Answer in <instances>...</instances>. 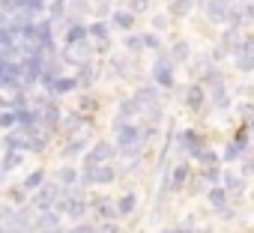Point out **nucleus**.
<instances>
[{
    "mask_svg": "<svg viewBox=\"0 0 254 233\" xmlns=\"http://www.w3.org/2000/svg\"><path fill=\"white\" fill-rule=\"evenodd\" d=\"M60 179H63V182H75L78 176H75V171H69V168H66V171L60 174Z\"/></svg>",
    "mask_w": 254,
    "mask_h": 233,
    "instance_id": "nucleus-21",
    "label": "nucleus"
},
{
    "mask_svg": "<svg viewBox=\"0 0 254 233\" xmlns=\"http://www.w3.org/2000/svg\"><path fill=\"white\" fill-rule=\"evenodd\" d=\"M84 36H87V33H84V27H78V24H75V27H69V33H66V42H69V45H75V42H81Z\"/></svg>",
    "mask_w": 254,
    "mask_h": 233,
    "instance_id": "nucleus-11",
    "label": "nucleus"
},
{
    "mask_svg": "<svg viewBox=\"0 0 254 233\" xmlns=\"http://www.w3.org/2000/svg\"><path fill=\"white\" fill-rule=\"evenodd\" d=\"M209 203L224 212V209H227V191H224V188H209Z\"/></svg>",
    "mask_w": 254,
    "mask_h": 233,
    "instance_id": "nucleus-7",
    "label": "nucleus"
},
{
    "mask_svg": "<svg viewBox=\"0 0 254 233\" xmlns=\"http://www.w3.org/2000/svg\"><path fill=\"white\" fill-rule=\"evenodd\" d=\"M144 39V48H159V36H141Z\"/></svg>",
    "mask_w": 254,
    "mask_h": 233,
    "instance_id": "nucleus-19",
    "label": "nucleus"
},
{
    "mask_svg": "<svg viewBox=\"0 0 254 233\" xmlns=\"http://www.w3.org/2000/svg\"><path fill=\"white\" fill-rule=\"evenodd\" d=\"M239 188H242V179L233 176V174H227L224 176V191H239Z\"/></svg>",
    "mask_w": 254,
    "mask_h": 233,
    "instance_id": "nucleus-12",
    "label": "nucleus"
},
{
    "mask_svg": "<svg viewBox=\"0 0 254 233\" xmlns=\"http://www.w3.org/2000/svg\"><path fill=\"white\" fill-rule=\"evenodd\" d=\"M186 105L189 108H200L203 105V87H189L186 90Z\"/></svg>",
    "mask_w": 254,
    "mask_h": 233,
    "instance_id": "nucleus-6",
    "label": "nucleus"
},
{
    "mask_svg": "<svg viewBox=\"0 0 254 233\" xmlns=\"http://www.w3.org/2000/svg\"><path fill=\"white\" fill-rule=\"evenodd\" d=\"M153 78H156L159 87H171V84H174V69H171V60H168V57H159V60H156Z\"/></svg>",
    "mask_w": 254,
    "mask_h": 233,
    "instance_id": "nucleus-1",
    "label": "nucleus"
},
{
    "mask_svg": "<svg viewBox=\"0 0 254 233\" xmlns=\"http://www.w3.org/2000/svg\"><path fill=\"white\" fill-rule=\"evenodd\" d=\"M180 147H183L186 153L197 156V159H200V156H203V150H206V147H203L200 132H183V135H180Z\"/></svg>",
    "mask_w": 254,
    "mask_h": 233,
    "instance_id": "nucleus-2",
    "label": "nucleus"
},
{
    "mask_svg": "<svg viewBox=\"0 0 254 233\" xmlns=\"http://www.w3.org/2000/svg\"><path fill=\"white\" fill-rule=\"evenodd\" d=\"M186 179H189V168H186V165H180V168L174 171V176H171V179H168L165 185H168V188H180V185H183Z\"/></svg>",
    "mask_w": 254,
    "mask_h": 233,
    "instance_id": "nucleus-8",
    "label": "nucleus"
},
{
    "mask_svg": "<svg viewBox=\"0 0 254 233\" xmlns=\"http://www.w3.org/2000/svg\"><path fill=\"white\" fill-rule=\"evenodd\" d=\"M138 108H141V105H138L135 99H129V102L120 108V114H123V116H135V114H138Z\"/></svg>",
    "mask_w": 254,
    "mask_h": 233,
    "instance_id": "nucleus-14",
    "label": "nucleus"
},
{
    "mask_svg": "<svg viewBox=\"0 0 254 233\" xmlns=\"http://www.w3.org/2000/svg\"><path fill=\"white\" fill-rule=\"evenodd\" d=\"M135 206H138L135 194H123V197L117 200V212H120V215H129V212H135Z\"/></svg>",
    "mask_w": 254,
    "mask_h": 233,
    "instance_id": "nucleus-5",
    "label": "nucleus"
},
{
    "mask_svg": "<svg viewBox=\"0 0 254 233\" xmlns=\"http://www.w3.org/2000/svg\"><path fill=\"white\" fill-rule=\"evenodd\" d=\"M72 233H96V224H78Z\"/></svg>",
    "mask_w": 254,
    "mask_h": 233,
    "instance_id": "nucleus-20",
    "label": "nucleus"
},
{
    "mask_svg": "<svg viewBox=\"0 0 254 233\" xmlns=\"http://www.w3.org/2000/svg\"><path fill=\"white\" fill-rule=\"evenodd\" d=\"M189 57V45L186 42H177L174 45V60H186Z\"/></svg>",
    "mask_w": 254,
    "mask_h": 233,
    "instance_id": "nucleus-15",
    "label": "nucleus"
},
{
    "mask_svg": "<svg viewBox=\"0 0 254 233\" xmlns=\"http://www.w3.org/2000/svg\"><path fill=\"white\" fill-rule=\"evenodd\" d=\"M90 36L99 39V42H105V39H108V27H105V24H93V27H90Z\"/></svg>",
    "mask_w": 254,
    "mask_h": 233,
    "instance_id": "nucleus-13",
    "label": "nucleus"
},
{
    "mask_svg": "<svg viewBox=\"0 0 254 233\" xmlns=\"http://www.w3.org/2000/svg\"><path fill=\"white\" fill-rule=\"evenodd\" d=\"M57 200V185H45L42 191H39V197H36V206L45 212V206H51Z\"/></svg>",
    "mask_w": 254,
    "mask_h": 233,
    "instance_id": "nucleus-3",
    "label": "nucleus"
},
{
    "mask_svg": "<svg viewBox=\"0 0 254 233\" xmlns=\"http://www.w3.org/2000/svg\"><path fill=\"white\" fill-rule=\"evenodd\" d=\"M203 179L206 182H218V168H206L203 171Z\"/></svg>",
    "mask_w": 254,
    "mask_h": 233,
    "instance_id": "nucleus-17",
    "label": "nucleus"
},
{
    "mask_svg": "<svg viewBox=\"0 0 254 233\" xmlns=\"http://www.w3.org/2000/svg\"><path fill=\"white\" fill-rule=\"evenodd\" d=\"M42 182H45V174H42V171H33V174L24 179V185H21V188H24V191H27V188H39Z\"/></svg>",
    "mask_w": 254,
    "mask_h": 233,
    "instance_id": "nucleus-10",
    "label": "nucleus"
},
{
    "mask_svg": "<svg viewBox=\"0 0 254 233\" xmlns=\"http://www.w3.org/2000/svg\"><path fill=\"white\" fill-rule=\"evenodd\" d=\"M96 233H120V230H117V224L105 221V224H99V227H96Z\"/></svg>",
    "mask_w": 254,
    "mask_h": 233,
    "instance_id": "nucleus-18",
    "label": "nucleus"
},
{
    "mask_svg": "<svg viewBox=\"0 0 254 233\" xmlns=\"http://www.w3.org/2000/svg\"><path fill=\"white\" fill-rule=\"evenodd\" d=\"M114 24L123 27V30H129V27L135 24V15H132V12H117V15H114Z\"/></svg>",
    "mask_w": 254,
    "mask_h": 233,
    "instance_id": "nucleus-9",
    "label": "nucleus"
},
{
    "mask_svg": "<svg viewBox=\"0 0 254 233\" xmlns=\"http://www.w3.org/2000/svg\"><path fill=\"white\" fill-rule=\"evenodd\" d=\"M15 126V114H0V129H9Z\"/></svg>",
    "mask_w": 254,
    "mask_h": 233,
    "instance_id": "nucleus-16",
    "label": "nucleus"
},
{
    "mask_svg": "<svg viewBox=\"0 0 254 233\" xmlns=\"http://www.w3.org/2000/svg\"><path fill=\"white\" fill-rule=\"evenodd\" d=\"M230 15V9H227V0H209V18H218V21H224Z\"/></svg>",
    "mask_w": 254,
    "mask_h": 233,
    "instance_id": "nucleus-4",
    "label": "nucleus"
},
{
    "mask_svg": "<svg viewBox=\"0 0 254 233\" xmlns=\"http://www.w3.org/2000/svg\"><path fill=\"white\" fill-rule=\"evenodd\" d=\"M165 233H191V230H186V227H180V230H165Z\"/></svg>",
    "mask_w": 254,
    "mask_h": 233,
    "instance_id": "nucleus-22",
    "label": "nucleus"
}]
</instances>
